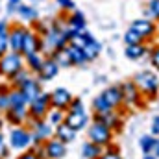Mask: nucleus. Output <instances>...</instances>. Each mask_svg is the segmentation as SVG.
Wrapping results in <instances>:
<instances>
[{
    "mask_svg": "<svg viewBox=\"0 0 159 159\" xmlns=\"http://www.w3.org/2000/svg\"><path fill=\"white\" fill-rule=\"evenodd\" d=\"M59 69H61V67L56 63V59L50 57V56H46L44 61H43L41 70L37 72V80H39V81H50V80H54L59 74Z\"/></svg>",
    "mask_w": 159,
    "mask_h": 159,
    "instance_id": "15",
    "label": "nucleus"
},
{
    "mask_svg": "<svg viewBox=\"0 0 159 159\" xmlns=\"http://www.w3.org/2000/svg\"><path fill=\"white\" fill-rule=\"evenodd\" d=\"M52 104H50V93H41L35 100L28 104V120H43L50 113Z\"/></svg>",
    "mask_w": 159,
    "mask_h": 159,
    "instance_id": "5",
    "label": "nucleus"
},
{
    "mask_svg": "<svg viewBox=\"0 0 159 159\" xmlns=\"http://www.w3.org/2000/svg\"><path fill=\"white\" fill-rule=\"evenodd\" d=\"M67 48H69V52H70V57H72V65H74V67H83V65L89 63V61H87V56H85V52H83V48L72 46V44H67Z\"/></svg>",
    "mask_w": 159,
    "mask_h": 159,
    "instance_id": "29",
    "label": "nucleus"
},
{
    "mask_svg": "<svg viewBox=\"0 0 159 159\" xmlns=\"http://www.w3.org/2000/svg\"><path fill=\"white\" fill-rule=\"evenodd\" d=\"M4 146V135H2V129H0V148Z\"/></svg>",
    "mask_w": 159,
    "mask_h": 159,
    "instance_id": "48",
    "label": "nucleus"
},
{
    "mask_svg": "<svg viewBox=\"0 0 159 159\" xmlns=\"http://www.w3.org/2000/svg\"><path fill=\"white\" fill-rule=\"evenodd\" d=\"M43 146H44L46 159H63L67 156V144L61 143V141L56 139V137H50L48 141H44Z\"/></svg>",
    "mask_w": 159,
    "mask_h": 159,
    "instance_id": "13",
    "label": "nucleus"
},
{
    "mask_svg": "<svg viewBox=\"0 0 159 159\" xmlns=\"http://www.w3.org/2000/svg\"><path fill=\"white\" fill-rule=\"evenodd\" d=\"M43 61H44L43 52H35V54L24 56V65H26V69H28L32 74H35V76H37V72H39L41 67H43Z\"/></svg>",
    "mask_w": 159,
    "mask_h": 159,
    "instance_id": "24",
    "label": "nucleus"
},
{
    "mask_svg": "<svg viewBox=\"0 0 159 159\" xmlns=\"http://www.w3.org/2000/svg\"><path fill=\"white\" fill-rule=\"evenodd\" d=\"M4 120H6V119H2V117H0V129H2V126H4Z\"/></svg>",
    "mask_w": 159,
    "mask_h": 159,
    "instance_id": "49",
    "label": "nucleus"
},
{
    "mask_svg": "<svg viewBox=\"0 0 159 159\" xmlns=\"http://www.w3.org/2000/svg\"><path fill=\"white\" fill-rule=\"evenodd\" d=\"M30 78H32V72H30L26 67H22L17 74H13L7 81H9V87H11V89H20Z\"/></svg>",
    "mask_w": 159,
    "mask_h": 159,
    "instance_id": "26",
    "label": "nucleus"
},
{
    "mask_svg": "<svg viewBox=\"0 0 159 159\" xmlns=\"http://www.w3.org/2000/svg\"><path fill=\"white\" fill-rule=\"evenodd\" d=\"M148 57H150V65H152L156 70H159V44H156L154 48H150Z\"/></svg>",
    "mask_w": 159,
    "mask_h": 159,
    "instance_id": "38",
    "label": "nucleus"
},
{
    "mask_svg": "<svg viewBox=\"0 0 159 159\" xmlns=\"http://www.w3.org/2000/svg\"><path fill=\"white\" fill-rule=\"evenodd\" d=\"M28 30H30V28H26V26L20 24V22L9 26L7 39H9V50H11V52H19V54H22V44H24V39H26Z\"/></svg>",
    "mask_w": 159,
    "mask_h": 159,
    "instance_id": "8",
    "label": "nucleus"
},
{
    "mask_svg": "<svg viewBox=\"0 0 159 159\" xmlns=\"http://www.w3.org/2000/svg\"><path fill=\"white\" fill-rule=\"evenodd\" d=\"M94 120L107 126L111 131H119L122 128V115H120L117 109H109L106 113H94Z\"/></svg>",
    "mask_w": 159,
    "mask_h": 159,
    "instance_id": "11",
    "label": "nucleus"
},
{
    "mask_svg": "<svg viewBox=\"0 0 159 159\" xmlns=\"http://www.w3.org/2000/svg\"><path fill=\"white\" fill-rule=\"evenodd\" d=\"M26 126L32 129V141L34 144H43L50 137H54V126L46 119L43 120H28Z\"/></svg>",
    "mask_w": 159,
    "mask_h": 159,
    "instance_id": "6",
    "label": "nucleus"
},
{
    "mask_svg": "<svg viewBox=\"0 0 159 159\" xmlns=\"http://www.w3.org/2000/svg\"><path fill=\"white\" fill-rule=\"evenodd\" d=\"M143 159H159V157H156L154 154H144V157Z\"/></svg>",
    "mask_w": 159,
    "mask_h": 159,
    "instance_id": "47",
    "label": "nucleus"
},
{
    "mask_svg": "<svg viewBox=\"0 0 159 159\" xmlns=\"http://www.w3.org/2000/svg\"><path fill=\"white\" fill-rule=\"evenodd\" d=\"M150 131H152L154 137H157L159 135V115H156V117L152 119V128H150Z\"/></svg>",
    "mask_w": 159,
    "mask_h": 159,
    "instance_id": "44",
    "label": "nucleus"
},
{
    "mask_svg": "<svg viewBox=\"0 0 159 159\" xmlns=\"http://www.w3.org/2000/svg\"><path fill=\"white\" fill-rule=\"evenodd\" d=\"M34 2H39V0H34Z\"/></svg>",
    "mask_w": 159,
    "mask_h": 159,
    "instance_id": "51",
    "label": "nucleus"
},
{
    "mask_svg": "<svg viewBox=\"0 0 159 159\" xmlns=\"http://www.w3.org/2000/svg\"><path fill=\"white\" fill-rule=\"evenodd\" d=\"M76 129H72L67 122H63V124H59V126H56L54 128V137L56 139H59L61 143H65V144H69V143H72L74 139H76Z\"/></svg>",
    "mask_w": 159,
    "mask_h": 159,
    "instance_id": "19",
    "label": "nucleus"
},
{
    "mask_svg": "<svg viewBox=\"0 0 159 159\" xmlns=\"http://www.w3.org/2000/svg\"><path fill=\"white\" fill-rule=\"evenodd\" d=\"M120 91H122V104L128 109H137L143 106L144 96L141 94L139 87L133 83V80H128L124 83H120Z\"/></svg>",
    "mask_w": 159,
    "mask_h": 159,
    "instance_id": "3",
    "label": "nucleus"
},
{
    "mask_svg": "<svg viewBox=\"0 0 159 159\" xmlns=\"http://www.w3.org/2000/svg\"><path fill=\"white\" fill-rule=\"evenodd\" d=\"M7 98H9V107L28 106V100H26V96L22 94V91H20V89H9Z\"/></svg>",
    "mask_w": 159,
    "mask_h": 159,
    "instance_id": "30",
    "label": "nucleus"
},
{
    "mask_svg": "<svg viewBox=\"0 0 159 159\" xmlns=\"http://www.w3.org/2000/svg\"><path fill=\"white\" fill-rule=\"evenodd\" d=\"M100 96L104 98V102L111 107V109H122L124 107V104H122V91H120V85H109V87H106L102 93H100Z\"/></svg>",
    "mask_w": 159,
    "mask_h": 159,
    "instance_id": "12",
    "label": "nucleus"
},
{
    "mask_svg": "<svg viewBox=\"0 0 159 159\" xmlns=\"http://www.w3.org/2000/svg\"><path fill=\"white\" fill-rule=\"evenodd\" d=\"M141 43H144V39H143L135 30L128 28V30L124 32V44H141Z\"/></svg>",
    "mask_w": 159,
    "mask_h": 159,
    "instance_id": "33",
    "label": "nucleus"
},
{
    "mask_svg": "<svg viewBox=\"0 0 159 159\" xmlns=\"http://www.w3.org/2000/svg\"><path fill=\"white\" fill-rule=\"evenodd\" d=\"M144 17L152 19L154 22L159 20V0H148L146 7H144Z\"/></svg>",
    "mask_w": 159,
    "mask_h": 159,
    "instance_id": "31",
    "label": "nucleus"
},
{
    "mask_svg": "<svg viewBox=\"0 0 159 159\" xmlns=\"http://www.w3.org/2000/svg\"><path fill=\"white\" fill-rule=\"evenodd\" d=\"M46 120L56 128V126H59V124H63L65 122V111H61V109H50V113L46 115Z\"/></svg>",
    "mask_w": 159,
    "mask_h": 159,
    "instance_id": "32",
    "label": "nucleus"
},
{
    "mask_svg": "<svg viewBox=\"0 0 159 159\" xmlns=\"http://www.w3.org/2000/svg\"><path fill=\"white\" fill-rule=\"evenodd\" d=\"M156 30H157V35H159V20L156 22Z\"/></svg>",
    "mask_w": 159,
    "mask_h": 159,
    "instance_id": "50",
    "label": "nucleus"
},
{
    "mask_svg": "<svg viewBox=\"0 0 159 159\" xmlns=\"http://www.w3.org/2000/svg\"><path fill=\"white\" fill-rule=\"evenodd\" d=\"M6 120L13 126H24L28 122V106L20 107H7L6 111Z\"/></svg>",
    "mask_w": 159,
    "mask_h": 159,
    "instance_id": "17",
    "label": "nucleus"
},
{
    "mask_svg": "<svg viewBox=\"0 0 159 159\" xmlns=\"http://www.w3.org/2000/svg\"><path fill=\"white\" fill-rule=\"evenodd\" d=\"M83 52H85V56H87V61L91 63V61H94V59L102 54V43L93 37V39L83 46Z\"/></svg>",
    "mask_w": 159,
    "mask_h": 159,
    "instance_id": "27",
    "label": "nucleus"
},
{
    "mask_svg": "<svg viewBox=\"0 0 159 159\" xmlns=\"http://www.w3.org/2000/svg\"><path fill=\"white\" fill-rule=\"evenodd\" d=\"M91 106H93V113H106V111H109V109H111V107L104 102V98H102L100 94H98V96H94V100H93V104H91Z\"/></svg>",
    "mask_w": 159,
    "mask_h": 159,
    "instance_id": "35",
    "label": "nucleus"
},
{
    "mask_svg": "<svg viewBox=\"0 0 159 159\" xmlns=\"http://www.w3.org/2000/svg\"><path fill=\"white\" fill-rule=\"evenodd\" d=\"M154 141H156L154 135H143V137L139 139V148H141L144 154H150V152H152V146H154Z\"/></svg>",
    "mask_w": 159,
    "mask_h": 159,
    "instance_id": "34",
    "label": "nucleus"
},
{
    "mask_svg": "<svg viewBox=\"0 0 159 159\" xmlns=\"http://www.w3.org/2000/svg\"><path fill=\"white\" fill-rule=\"evenodd\" d=\"M65 122L72 129L81 131L83 128L89 126V115L85 111H65Z\"/></svg>",
    "mask_w": 159,
    "mask_h": 159,
    "instance_id": "16",
    "label": "nucleus"
},
{
    "mask_svg": "<svg viewBox=\"0 0 159 159\" xmlns=\"http://www.w3.org/2000/svg\"><path fill=\"white\" fill-rule=\"evenodd\" d=\"M56 4H57L65 13H69V11H74V9H76V2H74V0H56Z\"/></svg>",
    "mask_w": 159,
    "mask_h": 159,
    "instance_id": "39",
    "label": "nucleus"
},
{
    "mask_svg": "<svg viewBox=\"0 0 159 159\" xmlns=\"http://www.w3.org/2000/svg\"><path fill=\"white\" fill-rule=\"evenodd\" d=\"M72 93L65 87H56L52 93H50V104L54 109H61V111H67L69 104L72 102Z\"/></svg>",
    "mask_w": 159,
    "mask_h": 159,
    "instance_id": "10",
    "label": "nucleus"
},
{
    "mask_svg": "<svg viewBox=\"0 0 159 159\" xmlns=\"http://www.w3.org/2000/svg\"><path fill=\"white\" fill-rule=\"evenodd\" d=\"M98 159H122V156H120V152L117 150V146H111V144H109V148L104 150L102 156Z\"/></svg>",
    "mask_w": 159,
    "mask_h": 159,
    "instance_id": "37",
    "label": "nucleus"
},
{
    "mask_svg": "<svg viewBox=\"0 0 159 159\" xmlns=\"http://www.w3.org/2000/svg\"><path fill=\"white\" fill-rule=\"evenodd\" d=\"M17 159H41L37 156V152L34 150V148H28V150H24V152H20V156Z\"/></svg>",
    "mask_w": 159,
    "mask_h": 159,
    "instance_id": "43",
    "label": "nucleus"
},
{
    "mask_svg": "<svg viewBox=\"0 0 159 159\" xmlns=\"http://www.w3.org/2000/svg\"><path fill=\"white\" fill-rule=\"evenodd\" d=\"M67 111H85V106H83L81 98H72V102L69 104Z\"/></svg>",
    "mask_w": 159,
    "mask_h": 159,
    "instance_id": "42",
    "label": "nucleus"
},
{
    "mask_svg": "<svg viewBox=\"0 0 159 159\" xmlns=\"http://www.w3.org/2000/svg\"><path fill=\"white\" fill-rule=\"evenodd\" d=\"M20 4H22V0H6V11L9 15H13V13H17Z\"/></svg>",
    "mask_w": 159,
    "mask_h": 159,
    "instance_id": "41",
    "label": "nucleus"
},
{
    "mask_svg": "<svg viewBox=\"0 0 159 159\" xmlns=\"http://www.w3.org/2000/svg\"><path fill=\"white\" fill-rule=\"evenodd\" d=\"M150 154H154L156 157H159V139L154 141V146H152V152H150Z\"/></svg>",
    "mask_w": 159,
    "mask_h": 159,
    "instance_id": "46",
    "label": "nucleus"
},
{
    "mask_svg": "<svg viewBox=\"0 0 159 159\" xmlns=\"http://www.w3.org/2000/svg\"><path fill=\"white\" fill-rule=\"evenodd\" d=\"M30 144H34L32 141V129L24 124V126H13L11 133H9V148L24 152L30 148Z\"/></svg>",
    "mask_w": 159,
    "mask_h": 159,
    "instance_id": "4",
    "label": "nucleus"
},
{
    "mask_svg": "<svg viewBox=\"0 0 159 159\" xmlns=\"http://www.w3.org/2000/svg\"><path fill=\"white\" fill-rule=\"evenodd\" d=\"M20 91H22V94L26 96V100H28V104H30L32 100H35L41 93H43V87H41L39 80L32 76V78H30L24 85H22V87H20Z\"/></svg>",
    "mask_w": 159,
    "mask_h": 159,
    "instance_id": "18",
    "label": "nucleus"
},
{
    "mask_svg": "<svg viewBox=\"0 0 159 159\" xmlns=\"http://www.w3.org/2000/svg\"><path fill=\"white\" fill-rule=\"evenodd\" d=\"M65 24H67L69 30H83V28H87V19H85V15L81 11L74 9V11H70L67 15Z\"/></svg>",
    "mask_w": 159,
    "mask_h": 159,
    "instance_id": "20",
    "label": "nucleus"
},
{
    "mask_svg": "<svg viewBox=\"0 0 159 159\" xmlns=\"http://www.w3.org/2000/svg\"><path fill=\"white\" fill-rule=\"evenodd\" d=\"M24 67V56L19 52H7L0 57V78L9 80L13 74H17Z\"/></svg>",
    "mask_w": 159,
    "mask_h": 159,
    "instance_id": "2",
    "label": "nucleus"
},
{
    "mask_svg": "<svg viewBox=\"0 0 159 159\" xmlns=\"http://www.w3.org/2000/svg\"><path fill=\"white\" fill-rule=\"evenodd\" d=\"M35 52H43V37L35 30H28L24 44H22V56H30Z\"/></svg>",
    "mask_w": 159,
    "mask_h": 159,
    "instance_id": "14",
    "label": "nucleus"
},
{
    "mask_svg": "<svg viewBox=\"0 0 159 159\" xmlns=\"http://www.w3.org/2000/svg\"><path fill=\"white\" fill-rule=\"evenodd\" d=\"M9 52V39H7V34H0V57L6 56Z\"/></svg>",
    "mask_w": 159,
    "mask_h": 159,
    "instance_id": "40",
    "label": "nucleus"
},
{
    "mask_svg": "<svg viewBox=\"0 0 159 159\" xmlns=\"http://www.w3.org/2000/svg\"><path fill=\"white\" fill-rule=\"evenodd\" d=\"M91 39H93V35L85 28L83 30H69V44H72V46L83 48Z\"/></svg>",
    "mask_w": 159,
    "mask_h": 159,
    "instance_id": "22",
    "label": "nucleus"
},
{
    "mask_svg": "<svg viewBox=\"0 0 159 159\" xmlns=\"http://www.w3.org/2000/svg\"><path fill=\"white\" fill-rule=\"evenodd\" d=\"M50 57H54L56 59V63L61 67V69H70V67H74L72 65V57H70V52H69V48L65 46V48H59V50H56Z\"/></svg>",
    "mask_w": 159,
    "mask_h": 159,
    "instance_id": "25",
    "label": "nucleus"
},
{
    "mask_svg": "<svg viewBox=\"0 0 159 159\" xmlns=\"http://www.w3.org/2000/svg\"><path fill=\"white\" fill-rule=\"evenodd\" d=\"M133 83L139 87L144 100H154L159 94V78L152 70H141L133 76Z\"/></svg>",
    "mask_w": 159,
    "mask_h": 159,
    "instance_id": "1",
    "label": "nucleus"
},
{
    "mask_svg": "<svg viewBox=\"0 0 159 159\" xmlns=\"http://www.w3.org/2000/svg\"><path fill=\"white\" fill-rule=\"evenodd\" d=\"M17 15H19V19L20 20H24V22H37L39 20V11L32 6V4H20L19 6V9H17Z\"/></svg>",
    "mask_w": 159,
    "mask_h": 159,
    "instance_id": "23",
    "label": "nucleus"
},
{
    "mask_svg": "<svg viewBox=\"0 0 159 159\" xmlns=\"http://www.w3.org/2000/svg\"><path fill=\"white\" fill-rule=\"evenodd\" d=\"M9 26H11V24H9L6 19H2V20H0V34H7V32H9Z\"/></svg>",
    "mask_w": 159,
    "mask_h": 159,
    "instance_id": "45",
    "label": "nucleus"
},
{
    "mask_svg": "<svg viewBox=\"0 0 159 159\" xmlns=\"http://www.w3.org/2000/svg\"><path fill=\"white\" fill-rule=\"evenodd\" d=\"M9 85H0V111H7L9 107V98H7V93H9Z\"/></svg>",
    "mask_w": 159,
    "mask_h": 159,
    "instance_id": "36",
    "label": "nucleus"
},
{
    "mask_svg": "<svg viewBox=\"0 0 159 159\" xmlns=\"http://www.w3.org/2000/svg\"><path fill=\"white\" fill-rule=\"evenodd\" d=\"M131 30H135L143 39L144 43H148V41H152L156 35H157V30H156V22L152 20V19H146V17H141V19H135L133 22H131V26H129Z\"/></svg>",
    "mask_w": 159,
    "mask_h": 159,
    "instance_id": "9",
    "label": "nucleus"
},
{
    "mask_svg": "<svg viewBox=\"0 0 159 159\" xmlns=\"http://www.w3.org/2000/svg\"><path fill=\"white\" fill-rule=\"evenodd\" d=\"M87 137H89V141L91 143H94V144H98V146H109L111 143H113V131L107 128V126H104V124H100V122H93L91 126H89V129H87Z\"/></svg>",
    "mask_w": 159,
    "mask_h": 159,
    "instance_id": "7",
    "label": "nucleus"
},
{
    "mask_svg": "<svg viewBox=\"0 0 159 159\" xmlns=\"http://www.w3.org/2000/svg\"><path fill=\"white\" fill-rule=\"evenodd\" d=\"M102 152H104V148L98 146V144H94V143H91V141H87L81 146V156H83V159H98L102 156Z\"/></svg>",
    "mask_w": 159,
    "mask_h": 159,
    "instance_id": "28",
    "label": "nucleus"
},
{
    "mask_svg": "<svg viewBox=\"0 0 159 159\" xmlns=\"http://www.w3.org/2000/svg\"><path fill=\"white\" fill-rule=\"evenodd\" d=\"M148 52H150V50H148L146 43H141V44H126V48H124V54H126V57H128L129 61H139V59H143Z\"/></svg>",
    "mask_w": 159,
    "mask_h": 159,
    "instance_id": "21",
    "label": "nucleus"
}]
</instances>
